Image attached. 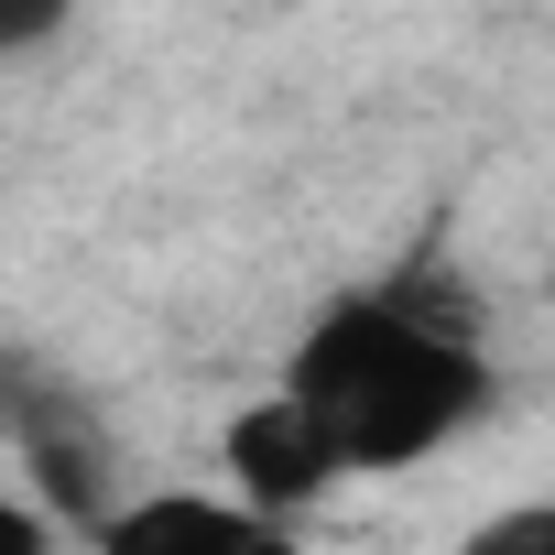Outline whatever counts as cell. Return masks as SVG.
<instances>
[{"label": "cell", "mask_w": 555, "mask_h": 555, "mask_svg": "<svg viewBox=\"0 0 555 555\" xmlns=\"http://www.w3.org/2000/svg\"><path fill=\"white\" fill-rule=\"evenodd\" d=\"M284 403L327 436L338 479L425 468L436 447H457V436L490 425V403H501L479 284H468L447 250H414L403 272L338 295V306L295 338Z\"/></svg>", "instance_id": "cell-1"}, {"label": "cell", "mask_w": 555, "mask_h": 555, "mask_svg": "<svg viewBox=\"0 0 555 555\" xmlns=\"http://www.w3.org/2000/svg\"><path fill=\"white\" fill-rule=\"evenodd\" d=\"M12 447H23V468H34V512L66 533H99L109 512H120V447H109V425L66 392V382H44L34 392V414L12 425Z\"/></svg>", "instance_id": "cell-2"}, {"label": "cell", "mask_w": 555, "mask_h": 555, "mask_svg": "<svg viewBox=\"0 0 555 555\" xmlns=\"http://www.w3.org/2000/svg\"><path fill=\"white\" fill-rule=\"evenodd\" d=\"M218 468H229V501H240V512H261V522H295L306 501H327V490H338L327 436H317L284 392H261V403H240V414L218 425Z\"/></svg>", "instance_id": "cell-3"}, {"label": "cell", "mask_w": 555, "mask_h": 555, "mask_svg": "<svg viewBox=\"0 0 555 555\" xmlns=\"http://www.w3.org/2000/svg\"><path fill=\"white\" fill-rule=\"evenodd\" d=\"M240 544H250V512L229 490H142L88 533V555H240Z\"/></svg>", "instance_id": "cell-4"}, {"label": "cell", "mask_w": 555, "mask_h": 555, "mask_svg": "<svg viewBox=\"0 0 555 555\" xmlns=\"http://www.w3.org/2000/svg\"><path fill=\"white\" fill-rule=\"evenodd\" d=\"M457 555H555V501H522V512H501V522H479Z\"/></svg>", "instance_id": "cell-5"}, {"label": "cell", "mask_w": 555, "mask_h": 555, "mask_svg": "<svg viewBox=\"0 0 555 555\" xmlns=\"http://www.w3.org/2000/svg\"><path fill=\"white\" fill-rule=\"evenodd\" d=\"M66 23H77V0H0V66H12V55H44Z\"/></svg>", "instance_id": "cell-6"}, {"label": "cell", "mask_w": 555, "mask_h": 555, "mask_svg": "<svg viewBox=\"0 0 555 555\" xmlns=\"http://www.w3.org/2000/svg\"><path fill=\"white\" fill-rule=\"evenodd\" d=\"M0 555H55V522L34 501H0Z\"/></svg>", "instance_id": "cell-7"}, {"label": "cell", "mask_w": 555, "mask_h": 555, "mask_svg": "<svg viewBox=\"0 0 555 555\" xmlns=\"http://www.w3.org/2000/svg\"><path fill=\"white\" fill-rule=\"evenodd\" d=\"M240 555H306V544H295V522H261V512H250V544H240Z\"/></svg>", "instance_id": "cell-8"}]
</instances>
